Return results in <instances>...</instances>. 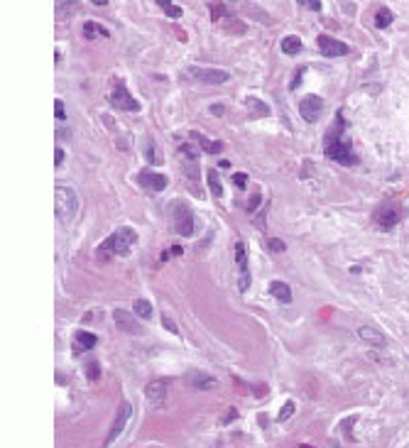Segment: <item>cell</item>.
Wrapping results in <instances>:
<instances>
[{
  "instance_id": "obj_3",
  "label": "cell",
  "mask_w": 409,
  "mask_h": 448,
  "mask_svg": "<svg viewBox=\"0 0 409 448\" xmlns=\"http://www.w3.org/2000/svg\"><path fill=\"white\" fill-rule=\"evenodd\" d=\"M54 211H56V218L64 221V223L74 221V216H76V211H78V196L71 186H56Z\"/></svg>"
},
{
  "instance_id": "obj_38",
  "label": "cell",
  "mask_w": 409,
  "mask_h": 448,
  "mask_svg": "<svg viewBox=\"0 0 409 448\" xmlns=\"http://www.w3.org/2000/svg\"><path fill=\"white\" fill-rule=\"evenodd\" d=\"M211 113H216V115H223V113H226V108H223V105H218V103H213V105H211Z\"/></svg>"
},
{
  "instance_id": "obj_13",
  "label": "cell",
  "mask_w": 409,
  "mask_h": 448,
  "mask_svg": "<svg viewBox=\"0 0 409 448\" xmlns=\"http://www.w3.org/2000/svg\"><path fill=\"white\" fill-rule=\"evenodd\" d=\"M113 318H115L118 328H120V331H125V333H130V336H137V333H140V324H137L133 316H130V311L115 309V311H113Z\"/></svg>"
},
{
  "instance_id": "obj_28",
  "label": "cell",
  "mask_w": 409,
  "mask_h": 448,
  "mask_svg": "<svg viewBox=\"0 0 409 448\" xmlns=\"http://www.w3.org/2000/svg\"><path fill=\"white\" fill-rule=\"evenodd\" d=\"M292 414H294V402L289 399V402L282 407V412H279V416H277V421H287Z\"/></svg>"
},
{
  "instance_id": "obj_10",
  "label": "cell",
  "mask_w": 409,
  "mask_h": 448,
  "mask_svg": "<svg viewBox=\"0 0 409 448\" xmlns=\"http://www.w3.org/2000/svg\"><path fill=\"white\" fill-rule=\"evenodd\" d=\"M137 184L147 191H165L169 179H167V174H159V172H152V169H142L137 174Z\"/></svg>"
},
{
  "instance_id": "obj_14",
  "label": "cell",
  "mask_w": 409,
  "mask_h": 448,
  "mask_svg": "<svg viewBox=\"0 0 409 448\" xmlns=\"http://www.w3.org/2000/svg\"><path fill=\"white\" fill-rule=\"evenodd\" d=\"M187 385L191 390H213L216 380L211 375H206V372H201V370H191L187 375Z\"/></svg>"
},
{
  "instance_id": "obj_16",
  "label": "cell",
  "mask_w": 409,
  "mask_h": 448,
  "mask_svg": "<svg viewBox=\"0 0 409 448\" xmlns=\"http://www.w3.org/2000/svg\"><path fill=\"white\" fill-rule=\"evenodd\" d=\"M98 343V338L93 336V333H89V331H78L76 336H74V353H81V350H91V348Z\"/></svg>"
},
{
  "instance_id": "obj_20",
  "label": "cell",
  "mask_w": 409,
  "mask_h": 448,
  "mask_svg": "<svg viewBox=\"0 0 409 448\" xmlns=\"http://www.w3.org/2000/svg\"><path fill=\"white\" fill-rule=\"evenodd\" d=\"M248 111H250V115L253 118H265V115H270V105L262 101H257L255 96H248Z\"/></svg>"
},
{
  "instance_id": "obj_35",
  "label": "cell",
  "mask_w": 409,
  "mask_h": 448,
  "mask_svg": "<svg viewBox=\"0 0 409 448\" xmlns=\"http://www.w3.org/2000/svg\"><path fill=\"white\" fill-rule=\"evenodd\" d=\"M257 203H260V191H255L253 196H250V201H248V211H255Z\"/></svg>"
},
{
  "instance_id": "obj_29",
  "label": "cell",
  "mask_w": 409,
  "mask_h": 448,
  "mask_svg": "<svg viewBox=\"0 0 409 448\" xmlns=\"http://www.w3.org/2000/svg\"><path fill=\"white\" fill-rule=\"evenodd\" d=\"M209 8H211V12H213V23H218L223 15H226V5H221V3H211Z\"/></svg>"
},
{
  "instance_id": "obj_39",
  "label": "cell",
  "mask_w": 409,
  "mask_h": 448,
  "mask_svg": "<svg viewBox=\"0 0 409 448\" xmlns=\"http://www.w3.org/2000/svg\"><path fill=\"white\" fill-rule=\"evenodd\" d=\"M181 252H184L181 247H172V250H169V255H174V258H177V255H181Z\"/></svg>"
},
{
  "instance_id": "obj_26",
  "label": "cell",
  "mask_w": 409,
  "mask_h": 448,
  "mask_svg": "<svg viewBox=\"0 0 409 448\" xmlns=\"http://www.w3.org/2000/svg\"><path fill=\"white\" fill-rule=\"evenodd\" d=\"M135 314L142 316V318H152V304L147 302V299H137V302L133 304Z\"/></svg>"
},
{
  "instance_id": "obj_11",
  "label": "cell",
  "mask_w": 409,
  "mask_h": 448,
  "mask_svg": "<svg viewBox=\"0 0 409 448\" xmlns=\"http://www.w3.org/2000/svg\"><path fill=\"white\" fill-rule=\"evenodd\" d=\"M321 108H323V101H321L319 96H304L301 101H299V113H301V118L306 120V123H316L319 120V113Z\"/></svg>"
},
{
  "instance_id": "obj_19",
  "label": "cell",
  "mask_w": 409,
  "mask_h": 448,
  "mask_svg": "<svg viewBox=\"0 0 409 448\" xmlns=\"http://www.w3.org/2000/svg\"><path fill=\"white\" fill-rule=\"evenodd\" d=\"M270 291H272V296L279 299L282 304L292 302V289H289L287 282H272V284H270Z\"/></svg>"
},
{
  "instance_id": "obj_31",
  "label": "cell",
  "mask_w": 409,
  "mask_h": 448,
  "mask_svg": "<svg viewBox=\"0 0 409 448\" xmlns=\"http://www.w3.org/2000/svg\"><path fill=\"white\" fill-rule=\"evenodd\" d=\"M233 184H235L238 189H245V186H248V174H243V172H235V174H233Z\"/></svg>"
},
{
  "instance_id": "obj_9",
  "label": "cell",
  "mask_w": 409,
  "mask_h": 448,
  "mask_svg": "<svg viewBox=\"0 0 409 448\" xmlns=\"http://www.w3.org/2000/svg\"><path fill=\"white\" fill-rule=\"evenodd\" d=\"M316 47H319L321 56H329V59L348 54V45H345V42H338L336 37H329V34H319V37H316Z\"/></svg>"
},
{
  "instance_id": "obj_23",
  "label": "cell",
  "mask_w": 409,
  "mask_h": 448,
  "mask_svg": "<svg viewBox=\"0 0 409 448\" xmlns=\"http://www.w3.org/2000/svg\"><path fill=\"white\" fill-rule=\"evenodd\" d=\"M282 52L287 56H294L301 52V39L299 37H294V34H289V37H284L282 39Z\"/></svg>"
},
{
  "instance_id": "obj_25",
  "label": "cell",
  "mask_w": 409,
  "mask_h": 448,
  "mask_svg": "<svg viewBox=\"0 0 409 448\" xmlns=\"http://www.w3.org/2000/svg\"><path fill=\"white\" fill-rule=\"evenodd\" d=\"M392 17H395V15H392L390 8H380V10L375 12V27L382 30V27H387V25H392Z\"/></svg>"
},
{
  "instance_id": "obj_2",
  "label": "cell",
  "mask_w": 409,
  "mask_h": 448,
  "mask_svg": "<svg viewBox=\"0 0 409 448\" xmlns=\"http://www.w3.org/2000/svg\"><path fill=\"white\" fill-rule=\"evenodd\" d=\"M135 243H137V233H135L130 225H122L108 240H103L96 247V260L98 262H108L111 258H125V255H130Z\"/></svg>"
},
{
  "instance_id": "obj_4",
  "label": "cell",
  "mask_w": 409,
  "mask_h": 448,
  "mask_svg": "<svg viewBox=\"0 0 409 448\" xmlns=\"http://www.w3.org/2000/svg\"><path fill=\"white\" fill-rule=\"evenodd\" d=\"M172 230L181 238H191L196 230L194 223V213L184 201H174L172 203Z\"/></svg>"
},
{
  "instance_id": "obj_32",
  "label": "cell",
  "mask_w": 409,
  "mask_h": 448,
  "mask_svg": "<svg viewBox=\"0 0 409 448\" xmlns=\"http://www.w3.org/2000/svg\"><path fill=\"white\" fill-rule=\"evenodd\" d=\"M267 245H270V250H272V252H284V250H287V245H284L282 240H277V238H270V243H267Z\"/></svg>"
},
{
  "instance_id": "obj_30",
  "label": "cell",
  "mask_w": 409,
  "mask_h": 448,
  "mask_svg": "<svg viewBox=\"0 0 409 448\" xmlns=\"http://www.w3.org/2000/svg\"><path fill=\"white\" fill-rule=\"evenodd\" d=\"M86 375H89V380H98L100 377V368H98V362H96V360H91L89 362V368H86Z\"/></svg>"
},
{
  "instance_id": "obj_36",
  "label": "cell",
  "mask_w": 409,
  "mask_h": 448,
  "mask_svg": "<svg viewBox=\"0 0 409 448\" xmlns=\"http://www.w3.org/2000/svg\"><path fill=\"white\" fill-rule=\"evenodd\" d=\"M62 159H64V150H62V147H56V150H54V164H56V167L62 164Z\"/></svg>"
},
{
  "instance_id": "obj_15",
  "label": "cell",
  "mask_w": 409,
  "mask_h": 448,
  "mask_svg": "<svg viewBox=\"0 0 409 448\" xmlns=\"http://www.w3.org/2000/svg\"><path fill=\"white\" fill-rule=\"evenodd\" d=\"M145 394H147V402L152 404L155 409H157V407H162V404H165V397H167V382L152 380L150 385H147Z\"/></svg>"
},
{
  "instance_id": "obj_18",
  "label": "cell",
  "mask_w": 409,
  "mask_h": 448,
  "mask_svg": "<svg viewBox=\"0 0 409 448\" xmlns=\"http://www.w3.org/2000/svg\"><path fill=\"white\" fill-rule=\"evenodd\" d=\"M81 34H84V39H98V37H111V32L103 27V25L93 23V20H89V23H84V30H81Z\"/></svg>"
},
{
  "instance_id": "obj_21",
  "label": "cell",
  "mask_w": 409,
  "mask_h": 448,
  "mask_svg": "<svg viewBox=\"0 0 409 448\" xmlns=\"http://www.w3.org/2000/svg\"><path fill=\"white\" fill-rule=\"evenodd\" d=\"M191 140L199 142V145L206 150V155H218V152L223 150V142H211V140H206V137L199 135V133H191Z\"/></svg>"
},
{
  "instance_id": "obj_34",
  "label": "cell",
  "mask_w": 409,
  "mask_h": 448,
  "mask_svg": "<svg viewBox=\"0 0 409 448\" xmlns=\"http://www.w3.org/2000/svg\"><path fill=\"white\" fill-rule=\"evenodd\" d=\"M162 324L167 326V331H172V333H179V328H177V324L169 318V316H162Z\"/></svg>"
},
{
  "instance_id": "obj_37",
  "label": "cell",
  "mask_w": 409,
  "mask_h": 448,
  "mask_svg": "<svg viewBox=\"0 0 409 448\" xmlns=\"http://www.w3.org/2000/svg\"><path fill=\"white\" fill-rule=\"evenodd\" d=\"M301 8H306V10H321V3H301Z\"/></svg>"
},
{
  "instance_id": "obj_40",
  "label": "cell",
  "mask_w": 409,
  "mask_h": 448,
  "mask_svg": "<svg viewBox=\"0 0 409 448\" xmlns=\"http://www.w3.org/2000/svg\"><path fill=\"white\" fill-rule=\"evenodd\" d=\"M299 448H314V446H309V443H301V446H299Z\"/></svg>"
},
{
  "instance_id": "obj_12",
  "label": "cell",
  "mask_w": 409,
  "mask_h": 448,
  "mask_svg": "<svg viewBox=\"0 0 409 448\" xmlns=\"http://www.w3.org/2000/svg\"><path fill=\"white\" fill-rule=\"evenodd\" d=\"M399 218H402L399 206H382V208L375 211V223L380 225V228H385V230L395 228V225L399 223Z\"/></svg>"
},
{
  "instance_id": "obj_5",
  "label": "cell",
  "mask_w": 409,
  "mask_h": 448,
  "mask_svg": "<svg viewBox=\"0 0 409 448\" xmlns=\"http://www.w3.org/2000/svg\"><path fill=\"white\" fill-rule=\"evenodd\" d=\"M108 101H111L113 108H118V111H122V113H137L140 111V103L130 96V91H128V86H125L122 81H113V89H111V93H108Z\"/></svg>"
},
{
  "instance_id": "obj_33",
  "label": "cell",
  "mask_w": 409,
  "mask_h": 448,
  "mask_svg": "<svg viewBox=\"0 0 409 448\" xmlns=\"http://www.w3.org/2000/svg\"><path fill=\"white\" fill-rule=\"evenodd\" d=\"M54 113H56V120H64L67 118V111H64V103L54 101Z\"/></svg>"
},
{
  "instance_id": "obj_17",
  "label": "cell",
  "mask_w": 409,
  "mask_h": 448,
  "mask_svg": "<svg viewBox=\"0 0 409 448\" xmlns=\"http://www.w3.org/2000/svg\"><path fill=\"white\" fill-rule=\"evenodd\" d=\"M358 336L363 338L365 343H370V346H375V348H382V346H385V336H382L380 331H375V328H370V326H363V328H358Z\"/></svg>"
},
{
  "instance_id": "obj_7",
  "label": "cell",
  "mask_w": 409,
  "mask_h": 448,
  "mask_svg": "<svg viewBox=\"0 0 409 448\" xmlns=\"http://www.w3.org/2000/svg\"><path fill=\"white\" fill-rule=\"evenodd\" d=\"M130 416H133V404L122 402L120 407H118V414H115V419H113L111 431H108V436H106V446H111L113 441H115V438L125 431V426H128V421H130Z\"/></svg>"
},
{
  "instance_id": "obj_1",
  "label": "cell",
  "mask_w": 409,
  "mask_h": 448,
  "mask_svg": "<svg viewBox=\"0 0 409 448\" xmlns=\"http://www.w3.org/2000/svg\"><path fill=\"white\" fill-rule=\"evenodd\" d=\"M323 155L331 159V162L343 164V167H353L355 162H358V155L353 152L351 140L345 135V118H343L341 113L336 115L333 125L323 135Z\"/></svg>"
},
{
  "instance_id": "obj_22",
  "label": "cell",
  "mask_w": 409,
  "mask_h": 448,
  "mask_svg": "<svg viewBox=\"0 0 409 448\" xmlns=\"http://www.w3.org/2000/svg\"><path fill=\"white\" fill-rule=\"evenodd\" d=\"M145 157H147L150 164H162V155H159V150L155 147L152 137H145Z\"/></svg>"
},
{
  "instance_id": "obj_8",
  "label": "cell",
  "mask_w": 409,
  "mask_h": 448,
  "mask_svg": "<svg viewBox=\"0 0 409 448\" xmlns=\"http://www.w3.org/2000/svg\"><path fill=\"white\" fill-rule=\"evenodd\" d=\"M235 262H238V289L240 291H248L250 289V267H248V247H245L243 240L235 243Z\"/></svg>"
},
{
  "instance_id": "obj_6",
  "label": "cell",
  "mask_w": 409,
  "mask_h": 448,
  "mask_svg": "<svg viewBox=\"0 0 409 448\" xmlns=\"http://www.w3.org/2000/svg\"><path fill=\"white\" fill-rule=\"evenodd\" d=\"M187 74H189V79L201 81V83H226V81L231 79L228 71H223V69H209V67H189Z\"/></svg>"
},
{
  "instance_id": "obj_27",
  "label": "cell",
  "mask_w": 409,
  "mask_h": 448,
  "mask_svg": "<svg viewBox=\"0 0 409 448\" xmlns=\"http://www.w3.org/2000/svg\"><path fill=\"white\" fill-rule=\"evenodd\" d=\"M157 5H159V8L169 15V17H174V20H177V17H181V8H179V5H174V3H169V0H157Z\"/></svg>"
},
{
  "instance_id": "obj_24",
  "label": "cell",
  "mask_w": 409,
  "mask_h": 448,
  "mask_svg": "<svg viewBox=\"0 0 409 448\" xmlns=\"http://www.w3.org/2000/svg\"><path fill=\"white\" fill-rule=\"evenodd\" d=\"M206 177H209V186H211V191H213V196L221 199L223 196V184H221V179H218V172H216V169H209Z\"/></svg>"
}]
</instances>
